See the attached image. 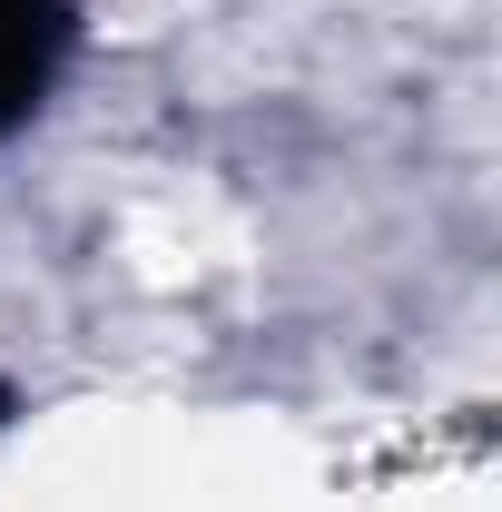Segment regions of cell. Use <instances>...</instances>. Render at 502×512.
<instances>
[{"instance_id":"cell-1","label":"cell","mask_w":502,"mask_h":512,"mask_svg":"<svg viewBox=\"0 0 502 512\" xmlns=\"http://www.w3.org/2000/svg\"><path fill=\"white\" fill-rule=\"evenodd\" d=\"M69 40H79V0H0V138H20L50 109Z\"/></svg>"},{"instance_id":"cell-2","label":"cell","mask_w":502,"mask_h":512,"mask_svg":"<svg viewBox=\"0 0 502 512\" xmlns=\"http://www.w3.org/2000/svg\"><path fill=\"white\" fill-rule=\"evenodd\" d=\"M10 414H20V404H10V384H0V424H10Z\"/></svg>"}]
</instances>
